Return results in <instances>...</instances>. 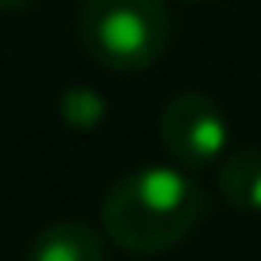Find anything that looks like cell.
Returning <instances> with one entry per match:
<instances>
[{
  "instance_id": "1",
  "label": "cell",
  "mask_w": 261,
  "mask_h": 261,
  "mask_svg": "<svg viewBox=\"0 0 261 261\" xmlns=\"http://www.w3.org/2000/svg\"><path fill=\"white\" fill-rule=\"evenodd\" d=\"M204 215V188L185 169L146 165L104 196V234L127 253H162Z\"/></svg>"
},
{
  "instance_id": "2",
  "label": "cell",
  "mask_w": 261,
  "mask_h": 261,
  "mask_svg": "<svg viewBox=\"0 0 261 261\" xmlns=\"http://www.w3.org/2000/svg\"><path fill=\"white\" fill-rule=\"evenodd\" d=\"M77 35L96 65L139 73L169 46V8L165 0H81Z\"/></svg>"
},
{
  "instance_id": "3",
  "label": "cell",
  "mask_w": 261,
  "mask_h": 261,
  "mask_svg": "<svg viewBox=\"0 0 261 261\" xmlns=\"http://www.w3.org/2000/svg\"><path fill=\"white\" fill-rule=\"evenodd\" d=\"M158 130H162L169 158L185 169H207L212 162H219L230 139L223 108L204 92L173 96L158 119Z\"/></svg>"
},
{
  "instance_id": "4",
  "label": "cell",
  "mask_w": 261,
  "mask_h": 261,
  "mask_svg": "<svg viewBox=\"0 0 261 261\" xmlns=\"http://www.w3.org/2000/svg\"><path fill=\"white\" fill-rule=\"evenodd\" d=\"M23 261H108V246L89 223L62 219L31 238Z\"/></svg>"
},
{
  "instance_id": "5",
  "label": "cell",
  "mask_w": 261,
  "mask_h": 261,
  "mask_svg": "<svg viewBox=\"0 0 261 261\" xmlns=\"http://www.w3.org/2000/svg\"><path fill=\"white\" fill-rule=\"evenodd\" d=\"M219 192L238 212H261V146L234 150L219 165Z\"/></svg>"
},
{
  "instance_id": "6",
  "label": "cell",
  "mask_w": 261,
  "mask_h": 261,
  "mask_svg": "<svg viewBox=\"0 0 261 261\" xmlns=\"http://www.w3.org/2000/svg\"><path fill=\"white\" fill-rule=\"evenodd\" d=\"M58 112H62V119L69 123L73 130H92L100 119H104L108 104H104V96H100L96 89L73 85V89H65V92H62V104H58Z\"/></svg>"
},
{
  "instance_id": "7",
  "label": "cell",
  "mask_w": 261,
  "mask_h": 261,
  "mask_svg": "<svg viewBox=\"0 0 261 261\" xmlns=\"http://www.w3.org/2000/svg\"><path fill=\"white\" fill-rule=\"evenodd\" d=\"M31 0H0V12H19V8H27Z\"/></svg>"
}]
</instances>
